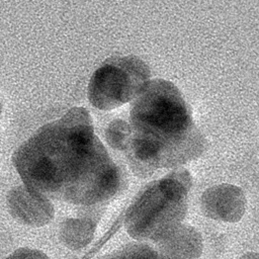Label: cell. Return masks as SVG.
I'll list each match as a JSON object with an SVG mask.
<instances>
[{"label": "cell", "instance_id": "8fae6325", "mask_svg": "<svg viewBox=\"0 0 259 259\" xmlns=\"http://www.w3.org/2000/svg\"><path fill=\"white\" fill-rule=\"evenodd\" d=\"M5 259H50L42 251L29 247H20L9 254Z\"/></svg>", "mask_w": 259, "mask_h": 259}, {"label": "cell", "instance_id": "6da1fadb", "mask_svg": "<svg viewBox=\"0 0 259 259\" xmlns=\"http://www.w3.org/2000/svg\"><path fill=\"white\" fill-rule=\"evenodd\" d=\"M22 183L49 199L94 206L117 195L124 175L94 133L89 111L75 106L13 152Z\"/></svg>", "mask_w": 259, "mask_h": 259}, {"label": "cell", "instance_id": "4fadbf2b", "mask_svg": "<svg viewBox=\"0 0 259 259\" xmlns=\"http://www.w3.org/2000/svg\"><path fill=\"white\" fill-rule=\"evenodd\" d=\"M1 113H2V102L0 100V117H1Z\"/></svg>", "mask_w": 259, "mask_h": 259}, {"label": "cell", "instance_id": "30bf717a", "mask_svg": "<svg viewBox=\"0 0 259 259\" xmlns=\"http://www.w3.org/2000/svg\"><path fill=\"white\" fill-rule=\"evenodd\" d=\"M104 137L110 148L125 152L133 137V128L130 122L120 118H115L107 124Z\"/></svg>", "mask_w": 259, "mask_h": 259}, {"label": "cell", "instance_id": "8992f818", "mask_svg": "<svg viewBox=\"0 0 259 259\" xmlns=\"http://www.w3.org/2000/svg\"><path fill=\"white\" fill-rule=\"evenodd\" d=\"M247 207L243 189L230 183H222L206 188L200 196L201 212L208 219L224 223L242 220Z\"/></svg>", "mask_w": 259, "mask_h": 259}, {"label": "cell", "instance_id": "7a4b0ae2", "mask_svg": "<svg viewBox=\"0 0 259 259\" xmlns=\"http://www.w3.org/2000/svg\"><path fill=\"white\" fill-rule=\"evenodd\" d=\"M130 124L133 155L151 173L182 167L199 158L206 147L183 94L162 78L151 79L132 102Z\"/></svg>", "mask_w": 259, "mask_h": 259}, {"label": "cell", "instance_id": "277c9868", "mask_svg": "<svg viewBox=\"0 0 259 259\" xmlns=\"http://www.w3.org/2000/svg\"><path fill=\"white\" fill-rule=\"evenodd\" d=\"M151 81L148 64L136 56L110 57L93 72L87 97L95 108L109 111L133 102Z\"/></svg>", "mask_w": 259, "mask_h": 259}, {"label": "cell", "instance_id": "9c48e42d", "mask_svg": "<svg viewBox=\"0 0 259 259\" xmlns=\"http://www.w3.org/2000/svg\"><path fill=\"white\" fill-rule=\"evenodd\" d=\"M98 259H168L153 244L131 242Z\"/></svg>", "mask_w": 259, "mask_h": 259}, {"label": "cell", "instance_id": "52a82bcc", "mask_svg": "<svg viewBox=\"0 0 259 259\" xmlns=\"http://www.w3.org/2000/svg\"><path fill=\"white\" fill-rule=\"evenodd\" d=\"M153 245L168 259H199L203 252L201 234L194 227L183 223Z\"/></svg>", "mask_w": 259, "mask_h": 259}, {"label": "cell", "instance_id": "ba28073f", "mask_svg": "<svg viewBox=\"0 0 259 259\" xmlns=\"http://www.w3.org/2000/svg\"><path fill=\"white\" fill-rule=\"evenodd\" d=\"M96 229L97 220L94 218L88 215L68 218L60 226L59 237L66 248L78 251L92 242Z\"/></svg>", "mask_w": 259, "mask_h": 259}, {"label": "cell", "instance_id": "5b68a950", "mask_svg": "<svg viewBox=\"0 0 259 259\" xmlns=\"http://www.w3.org/2000/svg\"><path fill=\"white\" fill-rule=\"evenodd\" d=\"M6 205L8 212L15 221L31 228L45 227L55 217V207L51 199L23 183L12 187L7 192Z\"/></svg>", "mask_w": 259, "mask_h": 259}, {"label": "cell", "instance_id": "7c38bea8", "mask_svg": "<svg viewBox=\"0 0 259 259\" xmlns=\"http://www.w3.org/2000/svg\"><path fill=\"white\" fill-rule=\"evenodd\" d=\"M240 259H259V254L257 252H247L243 254Z\"/></svg>", "mask_w": 259, "mask_h": 259}, {"label": "cell", "instance_id": "3957f363", "mask_svg": "<svg viewBox=\"0 0 259 259\" xmlns=\"http://www.w3.org/2000/svg\"><path fill=\"white\" fill-rule=\"evenodd\" d=\"M192 177L183 167L148 183L124 212L123 226L138 242L155 244L177 225L188 210Z\"/></svg>", "mask_w": 259, "mask_h": 259}]
</instances>
